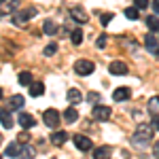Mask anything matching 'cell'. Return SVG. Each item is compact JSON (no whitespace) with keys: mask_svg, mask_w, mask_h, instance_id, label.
Masks as SVG:
<instances>
[{"mask_svg":"<svg viewBox=\"0 0 159 159\" xmlns=\"http://www.w3.org/2000/svg\"><path fill=\"white\" fill-rule=\"evenodd\" d=\"M153 134H155V127L151 123H140L134 132V140L136 142H148L153 138Z\"/></svg>","mask_w":159,"mask_h":159,"instance_id":"cell-1","label":"cell"},{"mask_svg":"<svg viewBox=\"0 0 159 159\" xmlns=\"http://www.w3.org/2000/svg\"><path fill=\"white\" fill-rule=\"evenodd\" d=\"M93 68H96V64L91 60H76L74 61V72L79 74V76H87V74L93 72Z\"/></svg>","mask_w":159,"mask_h":159,"instance_id":"cell-2","label":"cell"},{"mask_svg":"<svg viewBox=\"0 0 159 159\" xmlns=\"http://www.w3.org/2000/svg\"><path fill=\"white\" fill-rule=\"evenodd\" d=\"M60 117L61 115L55 108H47L45 112H43V121H45V125H47V127H53V129L60 125V121H61Z\"/></svg>","mask_w":159,"mask_h":159,"instance_id":"cell-3","label":"cell"},{"mask_svg":"<svg viewBox=\"0 0 159 159\" xmlns=\"http://www.w3.org/2000/svg\"><path fill=\"white\" fill-rule=\"evenodd\" d=\"M72 142H74V147L79 148V151H85V153L93 147L91 138H87V136H83V134H74L72 136Z\"/></svg>","mask_w":159,"mask_h":159,"instance_id":"cell-4","label":"cell"},{"mask_svg":"<svg viewBox=\"0 0 159 159\" xmlns=\"http://www.w3.org/2000/svg\"><path fill=\"white\" fill-rule=\"evenodd\" d=\"M144 45H147V51L151 55L159 57V40L155 38V34H147L144 36Z\"/></svg>","mask_w":159,"mask_h":159,"instance_id":"cell-5","label":"cell"},{"mask_svg":"<svg viewBox=\"0 0 159 159\" xmlns=\"http://www.w3.org/2000/svg\"><path fill=\"white\" fill-rule=\"evenodd\" d=\"M108 72H110V74H115V76H119V74H127V64H125V61H121V60L110 61Z\"/></svg>","mask_w":159,"mask_h":159,"instance_id":"cell-6","label":"cell"},{"mask_svg":"<svg viewBox=\"0 0 159 159\" xmlns=\"http://www.w3.org/2000/svg\"><path fill=\"white\" fill-rule=\"evenodd\" d=\"M19 7V0H0V15H11Z\"/></svg>","mask_w":159,"mask_h":159,"instance_id":"cell-7","label":"cell"},{"mask_svg":"<svg viewBox=\"0 0 159 159\" xmlns=\"http://www.w3.org/2000/svg\"><path fill=\"white\" fill-rule=\"evenodd\" d=\"M110 115H112V110H110L108 106H96V108H93V119H96V121H108Z\"/></svg>","mask_w":159,"mask_h":159,"instance_id":"cell-8","label":"cell"},{"mask_svg":"<svg viewBox=\"0 0 159 159\" xmlns=\"http://www.w3.org/2000/svg\"><path fill=\"white\" fill-rule=\"evenodd\" d=\"M0 123H2V127H4V129H11L13 125H15L11 112H9L7 108H0Z\"/></svg>","mask_w":159,"mask_h":159,"instance_id":"cell-9","label":"cell"},{"mask_svg":"<svg viewBox=\"0 0 159 159\" xmlns=\"http://www.w3.org/2000/svg\"><path fill=\"white\" fill-rule=\"evenodd\" d=\"M49 140H51V144H55V147H61V144L68 140V134H66V132H61V129H57V132H53V134H51Z\"/></svg>","mask_w":159,"mask_h":159,"instance_id":"cell-10","label":"cell"},{"mask_svg":"<svg viewBox=\"0 0 159 159\" xmlns=\"http://www.w3.org/2000/svg\"><path fill=\"white\" fill-rule=\"evenodd\" d=\"M112 98L117 100V102H121V100H129V98H132V89H127V87H119V89L112 91Z\"/></svg>","mask_w":159,"mask_h":159,"instance_id":"cell-11","label":"cell"},{"mask_svg":"<svg viewBox=\"0 0 159 159\" xmlns=\"http://www.w3.org/2000/svg\"><path fill=\"white\" fill-rule=\"evenodd\" d=\"M70 17H72V19H76L79 24H85L87 19H89V17H87V13L83 11L81 7H74V9H70Z\"/></svg>","mask_w":159,"mask_h":159,"instance_id":"cell-12","label":"cell"},{"mask_svg":"<svg viewBox=\"0 0 159 159\" xmlns=\"http://www.w3.org/2000/svg\"><path fill=\"white\" fill-rule=\"evenodd\" d=\"M112 157V148L106 144V147H98L96 153H93V159H110Z\"/></svg>","mask_w":159,"mask_h":159,"instance_id":"cell-13","label":"cell"},{"mask_svg":"<svg viewBox=\"0 0 159 159\" xmlns=\"http://www.w3.org/2000/svg\"><path fill=\"white\" fill-rule=\"evenodd\" d=\"M32 17H36V9H34V7H28V9H24V11L17 15L15 21L19 24V21H28V19H32Z\"/></svg>","mask_w":159,"mask_h":159,"instance_id":"cell-14","label":"cell"},{"mask_svg":"<svg viewBox=\"0 0 159 159\" xmlns=\"http://www.w3.org/2000/svg\"><path fill=\"white\" fill-rule=\"evenodd\" d=\"M68 102H70L72 106L81 104V102H83V93H81L79 89H68Z\"/></svg>","mask_w":159,"mask_h":159,"instance_id":"cell-15","label":"cell"},{"mask_svg":"<svg viewBox=\"0 0 159 159\" xmlns=\"http://www.w3.org/2000/svg\"><path fill=\"white\" fill-rule=\"evenodd\" d=\"M34 117H32V115H28V112H21V115H19V125H21V127H25V129H30V127H34Z\"/></svg>","mask_w":159,"mask_h":159,"instance_id":"cell-16","label":"cell"},{"mask_svg":"<svg viewBox=\"0 0 159 159\" xmlns=\"http://www.w3.org/2000/svg\"><path fill=\"white\" fill-rule=\"evenodd\" d=\"M34 155H36V151L30 147V144H21V147H19V157L21 159H32Z\"/></svg>","mask_w":159,"mask_h":159,"instance_id":"cell-17","label":"cell"},{"mask_svg":"<svg viewBox=\"0 0 159 159\" xmlns=\"http://www.w3.org/2000/svg\"><path fill=\"white\" fill-rule=\"evenodd\" d=\"M43 32H45L47 36H53V34H57V25H55V21L47 19V21L43 24Z\"/></svg>","mask_w":159,"mask_h":159,"instance_id":"cell-18","label":"cell"},{"mask_svg":"<svg viewBox=\"0 0 159 159\" xmlns=\"http://www.w3.org/2000/svg\"><path fill=\"white\" fill-rule=\"evenodd\" d=\"M76 119H79V112H76V108H70V106H68V108L64 110V121H66V123H74Z\"/></svg>","mask_w":159,"mask_h":159,"instance_id":"cell-19","label":"cell"},{"mask_svg":"<svg viewBox=\"0 0 159 159\" xmlns=\"http://www.w3.org/2000/svg\"><path fill=\"white\" fill-rule=\"evenodd\" d=\"M43 93H45V85H43V83H32V85H30V96L38 98V96H43Z\"/></svg>","mask_w":159,"mask_h":159,"instance_id":"cell-20","label":"cell"},{"mask_svg":"<svg viewBox=\"0 0 159 159\" xmlns=\"http://www.w3.org/2000/svg\"><path fill=\"white\" fill-rule=\"evenodd\" d=\"M24 96H13L11 98V102H9V108L11 110H17V108H21V106H24Z\"/></svg>","mask_w":159,"mask_h":159,"instance_id":"cell-21","label":"cell"},{"mask_svg":"<svg viewBox=\"0 0 159 159\" xmlns=\"http://www.w3.org/2000/svg\"><path fill=\"white\" fill-rule=\"evenodd\" d=\"M147 25L151 32H159V17H155V15L147 17Z\"/></svg>","mask_w":159,"mask_h":159,"instance_id":"cell-22","label":"cell"},{"mask_svg":"<svg viewBox=\"0 0 159 159\" xmlns=\"http://www.w3.org/2000/svg\"><path fill=\"white\" fill-rule=\"evenodd\" d=\"M32 83H34V81H32V74L28 72V70H25V72H19V85H32Z\"/></svg>","mask_w":159,"mask_h":159,"instance_id":"cell-23","label":"cell"},{"mask_svg":"<svg viewBox=\"0 0 159 159\" xmlns=\"http://www.w3.org/2000/svg\"><path fill=\"white\" fill-rule=\"evenodd\" d=\"M19 147H21V144L11 142V144L7 147V155H9V157H17V155H19Z\"/></svg>","mask_w":159,"mask_h":159,"instance_id":"cell-24","label":"cell"},{"mask_svg":"<svg viewBox=\"0 0 159 159\" xmlns=\"http://www.w3.org/2000/svg\"><path fill=\"white\" fill-rule=\"evenodd\" d=\"M125 17H127V19H138V7L125 9Z\"/></svg>","mask_w":159,"mask_h":159,"instance_id":"cell-25","label":"cell"},{"mask_svg":"<svg viewBox=\"0 0 159 159\" xmlns=\"http://www.w3.org/2000/svg\"><path fill=\"white\" fill-rule=\"evenodd\" d=\"M72 43L74 45H81V43H83V32H81V30H74L72 32Z\"/></svg>","mask_w":159,"mask_h":159,"instance_id":"cell-26","label":"cell"},{"mask_svg":"<svg viewBox=\"0 0 159 159\" xmlns=\"http://www.w3.org/2000/svg\"><path fill=\"white\" fill-rule=\"evenodd\" d=\"M55 51H57V45H55V43H51V45H47V47H45V55H47V57H51Z\"/></svg>","mask_w":159,"mask_h":159,"instance_id":"cell-27","label":"cell"},{"mask_svg":"<svg viewBox=\"0 0 159 159\" xmlns=\"http://www.w3.org/2000/svg\"><path fill=\"white\" fill-rule=\"evenodd\" d=\"M110 19H112V13H104L102 17H100V21H102V25H108Z\"/></svg>","mask_w":159,"mask_h":159,"instance_id":"cell-28","label":"cell"},{"mask_svg":"<svg viewBox=\"0 0 159 159\" xmlns=\"http://www.w3.org/2000/svg\"><path fill=\"white\" fill-rule=\"evenodd\" d=\"M134 7H138V9H147L148 0H134Z\"/></svg>","mask_w":159,"mask_h":159,"instance_id":"cell-29","label":"cell"},{"mask_svg":"<svg viewBox=\"0 0 159 159\" xmlns=\"http://www.w3.org/2000/svg\"><path fill=\"white\" fill-rule=\"evenodd\" d=\"M28 140H30V134H28V132H21V134H19V142H21V144H28Z\"/></svg>","mask_w":159,"mask_h":159,"instance_id":"cell-30","label":"cell"},{"mask_svg":"<svg viewBox=\"0 0 159 159\" xmlns=\"http://www.w3.org/2000/svg\"><path fill=\"white\" fill-rule=\"evenodd\" d=\"M151 110L155 112V110H159V98H153L151 100Z\"/></svg>","mask_w":159,"mask_h":159,"instance_id":"cell-31","label":"cell"},{"mask_svg":"<svg viewBox=\"0 0 159 159\" xmlns=\"http://www.w3.org/2000/svg\"><path fill=\"white\" fill-rule=\"evenodd\" d=\"M96 45H98V49H102V47L106 45V36H100L98 40H96Z\"/></svg>","mask_w":159,"mask_h":159,"instance_id":"cell-32","label":"cell"},{"mask_svg":"<svg viewBox=\"0 0 159 159\" xmlns=\"http://www.w3.org/2000/svg\"><path fill=\"white\" fill-rule=\"evenodd\" d=\"M151 125H153L155 129H159V115H155V117H153V123H151Z\"/></svg>","mask_w":159,"mask_h":159,"instance_id":"cell-33","label":"cell"},{"mask_svg":"<svg viewBox=\"0 0 159 159\" xmlns=\"http://www.w3.org/2000/svg\"><path fill=\"white\" fill-rule=\"evenodd\" d=\"M87 100H93L96 102V100H100V96L98 93H87Z\"/></svg>","mask_w":159,"mask_h":159,"instance_id":"cell-34","label":"cell"},{"mask_svg":"<svg viewBox=\"0 0 159 159\" xmlns=\"http://www.w3.org/2000/svg\"><path fill=\"white\" fill-rule=\"evenodd\" d=\"M153 153H155V157L159 159V140H157V142H155V148H153Z\"/></svg>","mask_w":159,"mask_h":159,"instance_id":"cell-35","label":"cell"},{"mask_svg":"<svg viewBox=\"0 0 159 159\" xmlns=\"http://www.w3.org/2000/svg\"><path fill=\"white\" fill-rule=\"evenodd\" d=\"M153 9H155V13L159 15V0H155V2H153Z\"/></svg>","mask_w":159,"mask_h":159,"instance_id":"cell-36","label":"cell"},{"mask_svg":"<svg viewBox=\"0 0 159 159\" xmlns=\"http://www.w3.org/2000/svg\"><path fill=\"white\" fill-rule=\"evenodd\" d=\"M0 100H2V89H0Z\"/></svg>","mask_w":159,"mask_h":159,"instance_id":"cell-37","label":"cell"},{"mask_svg":"<svg viewBox=\"0 0 159 159\" xmlns=\"http://www.w3.org/2000/svg\"><path fill=\"white\" fill-rule=\"evenodd\" d=\"M0 159H2V155H0Z\"/></svg>","mask_w":159,"mask_h":159,"instance_id":"cell-38","label":"cell"},{"mask_svg":"<svg viewBox=\"0 0 159 159\" xmlns=\"http://www.w3.org/2000/svg\"><path fill=\"white\" fill-rule=\"evenodd\" d=\"M53 159H55V157H53Z\"/></svg>","mask_w":159,"mask_h":159,"instance_id":"cell-39","label":"cell"}]
</instances>
